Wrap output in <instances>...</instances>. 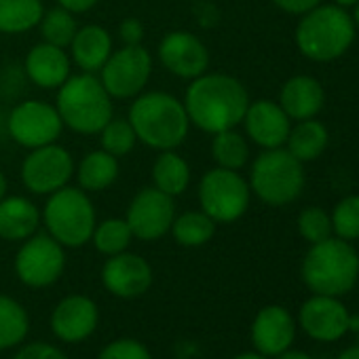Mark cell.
I'll list each match as a JSON object with an SVG mask.
<instances>
[{"label": "cell", "instance_id": "1", "mask_svg": "<svg viewBox=\"0 0 359 359\" xmlns=\"http://www.w3.org/2000/svg\"><path fill=\"white\" fill-rule=\"evenodd\" d=\"M248 106L250 97L245 87L237 79L218 72H205L193 79L184 95L191 125L212 135L243 123Z\"/></svg>", "mask_w": 359, "mask_h": 359}, {"label": "cell", "instance_id": "2", "mask_svg": "<svg viewBox=\"0 0 359 359\" xmlns=\"http://www.w3.org/2000/svg\"><path fill=\"white\" fill-rule=\"evenodd\" d=\"M127 121L131 123L137 142L152 150H175L189 137L191 121L175 95L165 91H142L133 97Z\"/></svg>", "mask_w": 359, "mask_h": 359}, {"label": "cell", "instance_id": "3", "mask_svg": "<svg viewBox=\"0 0 359 359\" xmlns=\"http://www.w3.org/2000/svg\"><path fill=\"white\" fill-rule=\"evenodd\" d=\"M55 108L64 127L83 135H97L114 116L110 93L104 89L100 76L91 72L70 74L57 89Z\"/></svg>", "mask_w": 359, "mask_h": 359}, {"label": "cell", "instance_id": "4", "mask_svg": "<svg viewBox=\"0 0 359 359\" xmlns=\"http://www.w3.org/2000/svg\"><path fill=\"white\" fill-rule=\"evenodd\" d=\"M359 277V256L344 239L313 243L304 262L302 279L313 294L342 296Z\"/></svg>", "mask_w": 359, "mask_h": 359}, {"label": "cell", "instance_id": "5", "mask_svg": "<svg viewBox=\"0 0 359 359\" xmlns=\"http://www.w3.org/2000/svg\"><path fill=\"white\" fill-rule=\"evenodd\" d=\"M41 220L45 222L47 233L64 248H81L91 241L97 224L89 193L70 184L49 195Z\"/></svg>", "mask_w": 359, "mask_h": 359}, {"label": "cell", "instance_id": "6", "mask_svg": "<svg viewBox=\"0 0 359 359\" xmlns=\"http://www.w3.org/2000/svg\"><path fill=\"white\" fill-rule=\"evenodd\" d=\"M353 22L338 7H315L306 11L296 30L298 49L315 62H330L342 55L353 43Z\"/></svg>", "mask_w": 359, "mask_h": 359}, {"label": "cell", "instance_id": "7", "mask_svg": "<svg viewBox=\"0 0 359 359\" xmlns=\"http://www.w3.org/2000/svg\"><path fill=\"white\" fill-rule=\"evenodd\" d=\"M304 184L300 161L281 148L262 152L252 165L250 191H254L269 205L292 203Z\"/></svg>", "mask_w": 359, "mask_h": 359}, {"label": "cell", "instance_id": "8", "mask_svg": "<svg viewBox=\"0 0 359 359\" xmlns=\"http://www.w3.org/2000/svg\"><path fill=\"white\" fill-rule=\"evenodd\" d=\"M199 205L216 224L239 220L250 205V187L245 180L224 167L210 169L199 182Z\"/></svg>", "mask_w": 359, "mask_h": 359}, {"label": "cell", "instance_id": "9", "mask_svg": "<svg viewBox=\"0 0 359 359\" xmlns=\"http://www.w3.org/2000/svg\"><path fill=\"white\" fill-rule=\"evenodd\" d=\"M152 74V55L144 45H123L112 51L100 70V81L112 100H133Z\"/></svg>", "mask_w": 359, "mask_h": 359}, {"label": "cell", "instance_id": "10", "mask_svg": "<svg viewBox=\"0 0 359 359\" xmlns=\"http://www.w3.org/2000/svg\"><path fill=\"white\" fill-rule=\"evenodd\" d=\"M72 154L55 144L32 148L22 163V182L32 195H53L55 191L70 184L74 175Z\"/></svg>", "mask_w": 359, "mask_h": 359}, {"label": "cell", "instance_id": "11", "mask_svg": "<svg viewBox=\"0 0 359 359\" xmlns=\"http://www.w3.org/2000/svg\"><path fill=\"white\" fill-rule=\"evenodd\" d=\"M11 140L28 150L55 144L64 131V123L53 104L43 100L20 102L7 118Z\"/></svg>", "mask_w": 359, "mask_h": 359}, {"label": "cell", "instance_id": "12", "mask_svg": "<svg viewBox=\"0 0 359 359\" xmlns=\"http://www.w3.org/2000/svg\"><path fill=\"white\" fill-rule=\"evenodd\" d=\"M66 269L64 245L49 233H34L24 241L15 256V273L28 287L53 285Z\"/></svg>", "mask_w": 359, "mask_h": 359}, {"label": "cell", "instance_id": "13", "mask_svg": "<svg viewBox=\"0 0 359 359\" xmlns=\"http://www.w3.org/2000/svg\"><path fill=\"white\" fill-rule=\"evenodd\" d=\"M125 220L133 233V239L156 241L171 231V224L175 220L173 197L158 191L156 187L142 189L131 199Z\"/></svg>", "mask_w": 359, "mask_h": 359}, {"label": "cell", "instance_id": "14", "mask_svg": "<svg viewBox=\"0 0 359 359\" xmlns=\"http://www.w3.org/2000/svg\"><path fill=\"white\" fill-rule=\"evenodd\" d=\"M158 62L167 72L177 79L193 81L208 72L210 66V51L199 36L187 30L167 32L156 49Z\"/></svg>", "mask_w": 359, "mask_h": 359}, {"label": "cell", "instance_id": "15", "mask_svg": "<svg viewBox=\"0 0 359 359\" xmlns=\"http://www.w3.org/2000/svg\"><path fill=\"white\" fill-rule=\"evenodd\" d=\"M102 281L104 287L118 298H137L152 285V269L142 256L121 252L108 256L102 269Z\"/></svg>", "mask_w": 359, "mask_h": 359}, {"label": "cell", "instance_id": "16", "mask_svg": "<svg viewBox=\"0 0 359 359\" xmlns=\"http://www.w3.org/2000/svg\"><path fill=\"white\" fill-rule=\"evenodd\" d=\"M300 325L311 338L334 342L348 332V311L336 296L315 294L300 309Z\"/></svg>", "mask_w": 359, "mask_h": 359}, {"label": "cell", "instance_id": "17", "mask_svg": "<svg viewBox=\"0 0 359 359\" xmlns=\"http://www.w3.org/2000/svg\"><path fill=\"white\" fill-rule=\"evenodd\" d=\"M97 321V304L83 294L66 296L51 315V327L55 336L64 342H81L89 338L95 332Z\"/></svg>", "mask_w": 359, "mask_h": 359}, {"label": "cell", "instance_id": "18", "mask_svg": "<svg viewBox=\"0 0 359 359\" xmlns=\"http://www.w3.org/2000/svg\"><path fill=\"white\" fill-rule=\"evenodd\" d=\"M296 336L294 317L277 304L264 306L252 323V342L262 355H279L292 346Z\"/></svg>", "mask_w": 359, "mask_h": 359}, {"label": "cell", "instance_id": "19", "mask_svg": "<svg viewBox=\"0 0 359 359\" xmlns=\"http://www.w3.org/2000/svg\"><path fill=\"white\" fill-rule=\"evenodd\" d=\"M245 131L248 135L262 148H281V144L290 135V116L283 108L271 100H258L248 106L245 116Z\"/></svg>", "mask_w": 359, "mask_h": 359}, {"label": "cell", "instance_id": "20", "mask_svg": "<svg viewBox=\"0 0 359 359\" xmlns=\"http://www.w3.org/2000/svg\"><path fill=\"white\" fill-rule=\"evenodd\" d=\"M70 64L72 60L66 49L43 41L28 51L24 70L32 85L41 89H60L70 79Z\"/></svg>", "mask_w": 359, "mask_h": 359}, {"label": "cell", "instance_id": "21", "mask_svg": "<svg viewBox=\"0 0 359 359\" xmlns=\"http://www.w3.org/2000/svg\"><path fill=\"white\" fill-rule=\"evenodd\" d=\"M114 51L112 47V36L106 28L102 26H85L79 28L72 43H70V60L83 70L97 74L110 53Z\"/></svg>", "mask_w": 359, "mask_h": 359}, {"label": "cell", "instance_id": "22", "mask_svg": "<svg viewBox=\"0 0 359 359\" xmlns=\"http://www.w3.org/2000/svg\"><path fill=\"white\" fill-rule=\"evenodd\" d=\"M41 212L28 197H5L0 201V239L26 241L41 226Z\"/></svg>", "mask_w": 359, "mask_h": 359}, {"label": "cell", "instance_id": "23", "mask_svg": "<svg viewBox=\"0 0 359 359\" xmlns=\"http://www.w3.org/2000/svg\"><path fill=\"white\" fill-rule=\"evenodd\" d=\"M283 112L290 118L306 121L315 116L323 106V91L321 85L311 76H294L281 89V104Z\"/></svg>", "mask_w": 359, "mask_h": 359}, {"label": "cell", "instance_id": "24", "mask_svg": "<svg viewBox=\"0 0 359 359\" xmlns=\"http://www.w3.org/2000/svg\"><path fill=\"white\" fill-rule=\"evenodd\" d=\"M74 173L79 180V189H83L85 193H102L116 182L118 158L100 148L85 154Z\"/></svg>", "mask_w": 359, "mask_h": 359}, {"label": "cell", "instance_id": "25", "mask_svg": "<svg viewBox=\"0 0 359 359\" xmlns=\"http://www.w3.org/2000/svg\"><path fill=\"white\" fill-rule=\"evenodd\" d=\"M152 182L169 197L182 195L191 182V165L175 150H161L152 163Z\"/></svg>", "mask_w": 359, "mask_h": 359}, {"label": "cell", "instance_id": "26", "mask_svg": "<svg viewBox=\"0 0 359 359\" xmlns=\"http://www.w3.org/2000/svg\"><path fill=\"white\" fill-rule=\"evenodd\" d=\"M43 0H0V34H24L43 20Z\"/></svg>", "mask_w": 359, "mask_h": 359}, {"label": "cell", "instance_id": "27", "mask_svg": "<svg viewBox=\"0 0 359 359\" xmlns=\"http://www.w3.org/2000/svg\"><path fill=\"white\" fill-rule=\"evenodd\" d=\"M285 142H287V152L294 154L300 163L313 161L323 152L327 144V131L321 123L306 118L294 129H290V135Z\"/></svg>", "mask_w": 359, "mask_h": 359}, {"label": "cell", "instance_id": "28", "mask_svg": "<svg viewBox=\"0 0 359 359\" xmlns=\"http://www.w3.org/2000/svg\"><path fill=\"white\" fill-rule=\"evenodd\" d=\"M30 330L26 309L11 296L0 294V351L18 346Z\"/></svg>", "mask_w": 359, "mask_h": 359}, {"label": "cell", "instance_id": "29", "mask_svg": "<svg viewBox=\"0 0 359 359\" xmlns=\"http://www.w3.org/2000/svg\"><path fill=\"white\" fill-rule=\"evenodd\" d=\"M216 233V222L205 212H187L175 216L171 224V235L175 243L184 248H199L205 245Z\"/></svg>", "mask_w": 359, "mask_h": 359}, {"label": "cell", "instance_id": "30", "mask_svg": "<svg viewBox=\"0 0 359 359\" xmlns=\"http://www.w3.org/2000/svg\"><path fill=\"white\" fill-rule=\"evenodd\" d=\"M131 239L133 233L125 218H106L104 222L95 224L91 235L95 250L104 256H116L121 252H127Z\"/></svg>", "mask_w": 359, "mask_h": 359}, {"label": "cell", "instance_id": "31", "mask_svg": "<svg viewBox=\"0 0 359 359\" xmlns=\"http://www.w3.org/2000/svg\"><path fill=\"white\" fill-rule=\"evenodd\" d=\"M212 156L218 163V167L237 171L248 163L250 148H248V142L241 133H237L235 129H226V131L214 133Z\"/></svg>", "mask_w": 359, "mask_h": 359}, {"label": "cell", "instance_id": "32", "mask_svg": "<svg viewBox=\"0 0 359 359\" xmlns=\"http://www.w3.org/2000/svg\"><path fill=\"white\" fill-rule=\"evenodd\" d=\"M41 34H43V41L49 43V45H55V47H70L79 26H76V20H74V13L66 11L64 7H55V9H49L43 13V20H41Z\"/></svg>", "mask_w": 359, "mask_h": 359}, {"label": "cell", "instance_id": "33", "mask_svg": "<svg viewBox=\"0 0 359 359\" xmlns=\"http://www.w3.org/2000/svg\"><path fill=\"white\" fill-rule=\"evenodd\" d=\"M97 135H100L102 150L110 152L116 158L127 156L137 144V135H135V131L127 118H114L112 116Z\"/></svg>", "mask_w": 359, "mask_h": 359}, {"label": "cell", "instance_id": "34", "mask_svg": "<svg viewBox=\"0 0 359 359\" xmlns=\"http://www.w3.org/2000/svg\"><path fill=\"white\" fill-rule=\"evenodd\" d=\"M332 226L340 239H359V197H346L336 205Z\"/></svg>", "mask_w": 359, "mask_h": 359}, {"label": "cell", "instance_id": "35", "mask_svg": "<svg viewBox=\"0 0 359 359\" xmlns=\"http://www.w3.org/2000/svg\"><path fill=\"white\" fill-rule=\"evenodd\" d=\"M298 231L300 235L311 241V243H319V241H325L330 239V233H332V220L330 216L319 210V208H309L300 214L298 218Z\"/></svg>", "mask_w": 359, "mask_h": 359}, {"label": "cell", "instance_id": "36", "mask_svg": "<svg viewBox=\"0 0 359 359\" xmlns=\"http://www.w3.org/2000/svg\"><path fill=\"white\" fill-rule=\"evenodd\" d=\"M97 359H152V355L146 348V344H142L140 340L118 338L106 344L97 355Z\"/></svg>", "mask_w": 359, "mask_h": 359}, {"label": "cell", "instance_id": "37", "mask_svg": "<svg viewBox=\"0 0 359 359\" xmlns=\"http://www.w3.org/2000/svg\"><path fill=\"white\" fill-rule=\"evenodd\" d=\"M13 359H68V355L49 342H32L20 348Z\"/></svg>", "mask_w": 359, "mask_h": 359}, {"label": "cell", "instance_id": "38", "mask_svg": "<svg viewBox=\"0 0 359 359\" xmlns=\"http://www.w3.org/2000/svg\"><path fill=\"white\" fill-rule=\"evenodd\" d=\"M118 36L125 45H142L144 41V24L135 18H127L118 26Z\"/></svg>", "mask_w": 359, "mask_h": 359}, {"label": "cell", "instance_id": "39", "mask_svg": "<svg viewBox=\"0 0 359 359\" xmlns=\"http://www.w3.org/2000/svg\"><path fill=\"white\" fill-rule=\"evenodd\" d=\"M273 3L287 13H306L317 7L319 0H273Z\"/></svg>", "mask_w": 359, "mask_h": 359}, {"label": "cell", "instance_id": "40", "mask_svg": "<svg viewBox=\"0 0 359 359\" xmlns=\"http://www.w3.org/2000/svg\"><path fill=\"white\" fill-rule=\"evenodd\" d=\"M57 3H60V7H64L66 11L79 15V13L91 11V9L100 3V0H57Z\"/></svg>", "mask_w": 359, "mask_h": 359}, {"label": "cell", "instance_id": "41", "mask_svg": "<svg viewBox=\"0 0 359 359\" xmlns=\"http://www.w3.org/2000/svg\"><path fill=\"white\" fill-rule=\"evenodd\" d=\"M277 359H311V355H306L302 351H290V348H285L283 353L277 355Z\"/></svg>", "mask_w": 359, "mask_h": 359}, {"label": "cell", "instance_id": "42", "mask_svg": "<svg viewBox=\"0 0 359 359\" xmlns=\"http://www.w3.org/2000/svg\"><path fill=\"white\" fill-rule=\"evenodd\" d=\"M338 359H359V344H357V346H348V348H344V351L338 355Z\"/></svg>", "mask_w": 359, "mask_h": 359}, {"label": "cell", "instance_id": "43", "mask_svg": "<svg viewBox=\"0 0 359 359\" xmlns=\"http://www.w3.org/2000/svg\"><path fill=\"white\" fill-rule=\"evenodd\" d=\"M7 189H9L7 177H5V173H3V171H0V201H3V199L7 197Z\"/></svg>", "mask_w": 359, "mask_h": 359}, {"label": "cell", "instance_id": "44", "mask_svg": "<svg viewBox=\"0 0 359 359\" xmlns=\"http://www.w3.org/2000/svg\"><path fill=\"white\" fill-rule=\"evenodd\" d=\"M233 359H266V355H262V353H243V355H237Z\"/></svg>", "mask_w": 359, "mask_h": 359}, {"label": "cell", "instance_id": "45", "mask_svg": "<svg viewBox=\"0 0 359 359\" xmlns=\"http://www.w3.org/2000/svg\"><path fill=\"white\" fill-rule=\"evenodd\" d=\"M348 330L359 332V315H348Z\"/></svg>", "mask_w": 359, "mask_h": 359}, {"label": "cell", "instance_id": "46", "mask_svg": "<svg viewBox=\"0 0 359 359\" xmlns=\"http://www.w3.org/2000/svg\"><path fill=\"white\" fill-rule=\"evenodd\" d=\"M336 3H338V5H342V7H346V5H355L357 0H336Z\"/></svg>", "mask_w": 359, "mask_h": 359}, {"label": "cell", "instance_id": "47", "mask_svg": "<svg viewBox=\"0 0 359 359\" xmlns=\"http://www.w3.org/2000/svg\"><path fill=\"white\" fill-rule=\"evenodd\" d=\"M355 5H357V7H355V22H357V26H359V0H357Z\"/></svg>", "mask_w": 359, "mask_h": 359}]
</instances>
